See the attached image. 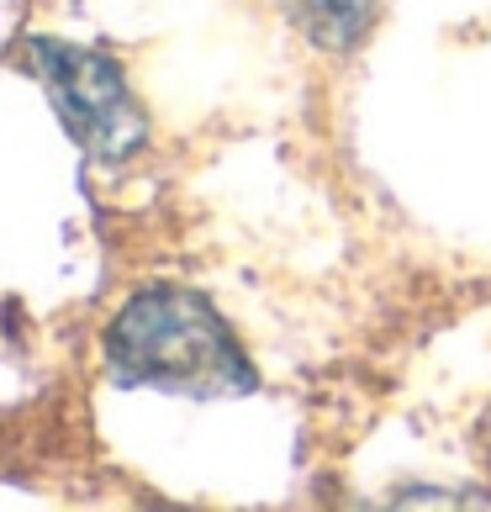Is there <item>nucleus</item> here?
Segmentation results:
<instances>
[{
	"mask_svg": "<svg viewBox=\"0 0 491 512\" xmlns=\"http://www.w3.org/2000/svg\"><path fill=\"white\" fill-rule=\"evenodd\" d=\"M106 359L127 386H159L180 396H243L254 391V365L238 338L196 291L154 286L132 296L111 322Z\"/></svg>",
	"mask_w": 491,
	"mask_h": 512,
	"instance_id": "nucleus-1",
	"label": "nucleus"
},
{
	"mask_svg": "<svg viewBox=\"0 0 491 512\" xmlns=\"http://www.w3.org/2000/svg\"><path fill=\"white\" fill-rule=\"evenodd\" d=\"M32 59H37V74H43L64 127L74 132V143H80L90 159H132L148 143L143 106L132 101L122 69L111 64L106 53L37 37Z\"/></svg>",
	"mask_w": 491,
	"mask_h": 512,
	"instance_id": "nucleus-2",
	"label": "nucleus"
},
{
	"mask_svg": "<svg viewBox=\"0 0 491 512\" xmlns=\"http://www.w3.org/2000/svg\"><path fill=\"white\" fill-rule=\"evenodd\" d=\"M286 16L323 48H354L370 32L375 0H280Z\"/></svg>",
	"mask_w": 491,
	"mask_h": 512,
	"instance_id": "nucleus-3",
	"label": "nucleus"
}]
</instances>
